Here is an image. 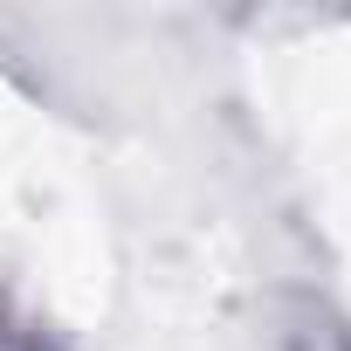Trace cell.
<instances>
[{
  "mask_svg": "<svg viewBox=\"0 0 351 351\" xmlns=\"http://www.w3.org/2000/svg\"><path fill=\"white\" fill-rule=\"evenodd\" d=\"M0 351H69L62 330H56L8 276H0Z\"/></svg>",
  "mask_w": 351,
  "mask_h": 351,
  "instance_id": "1",
  "label": "cell"
}]
</instances>
